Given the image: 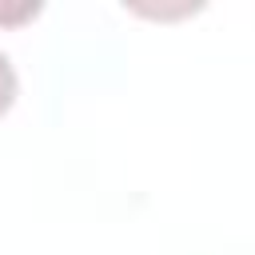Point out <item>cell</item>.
I'll list each match as a JSON object with an SVG mask.
<instances>
[{
  "mask_svg": "<svg viewBox=\"0 0 255 255\" xmlns=\"http://www.w3.org/2000/svg\"><path fill=\"white\" fill-rule=\"evenodd\" d=\"M36 12H40L36 0H32V4L24 0V4H16V8H4V4H0V24H20V20H32Z\"/></svg>",
  "mask_w": 255,
  "mask_h": 255,
  "instance_id": "7a4b0ae2",
  "label": "cell"
},
{
  "mask_svg": "<svg viewBox=\"0 0 255 255\" xmlns=\"http://www.w3.org/2000/svg\"><path fill=\"white\" fill-rule=\"evenodd\" d=\"M16 92H20V80H16V68H12V60L0 52V116L16 104Z\"/></svg>",
  "mask_w": 255,
  "mask_h": 255,
  "instance_id": "6da1fadb",
  "label": "cell"
}]
</instances>
